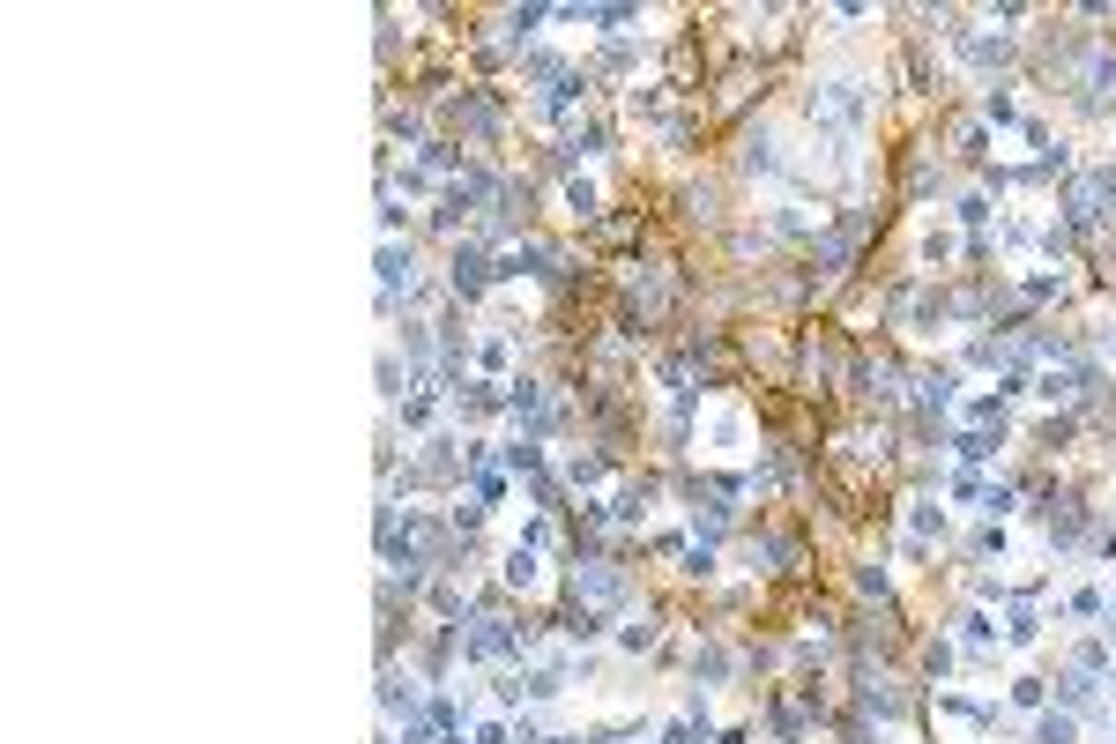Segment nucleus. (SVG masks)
Returning <instances> with one entry per match:
<instances>
[{
  "label": "nucleus",
  "mask_w": 1116,
  "mask_h": 744,
  "mask_svg": "<svg viewBox=\"0 0 1116 744\" xmlns=\"http://www.w3.org/2000/svg\"><path fill=\"white\" fill-rule=\"evenodd\" d=\"M1057 700H1065V715H1094V670L1072 662V670L1057 677Z\"/></svg>",
  "instance_id": "6e6552de"
},
{
  "label": "nucleus",
  "mask_w": 1116,
  "mask_h": 744,
  "mask_svg": "<svg viewBox=\"0 0 1116 744\" xmlns=\"http://www.w3.org/2000/svg\"><path fill=\"white\" fill-rule=\"evenodd\" d=\"M656 625H662V611H633V619H625L611 640H619L625 656H640V648H656Z\"/></svg>",
  "instance_id": "9d476101"
},
{
  "label": "nucleus",
  "mask_w": 1116,
  "mask_h": 744,
  "mask_svg": "<svg viewBox=\"0 0 1116 744\" xmlns=\"http://www.w3.org/2000/svg\"><path fill=\"white\" fill-rule=\"evenodd\" d=\"M730 171H737V179H752V171H789V157L775 149V127H767V120H752V127L737 134V157H730Z\"/></svg>",
  "instance_id": "39448f33"
},
{
  "label": "nucleus",
  "mask_w": 1116,
  "mask_h": 744,
  "mask_svg": "<svg viewBox=\"0 0 1116 744\" xmlns=\"http://www.w3.org/2000/svg\"><path fill=\"white\" fill-rule=\"evenodd\" d=\"M380 715H387V722H395V715H403V722H410V715H424L417 677H410V670H395V662H380Z\"/></svg>",
  "instance_id": "423d86ee"
},
{
  "label": "nucleus",
  "mask_w": 1116,
  "mask_h": 744,
  "mask_svg": "<svg viewBox=\"0 0 1116 744\" xmlns=\"http://www.w3.org/2000/svg\"><path fill=\"white\" fill-rule=\"evenodd\" d=\"M677 224L693 231V239H730V187H722V171H700V179H685L677 187Z\"/></svg>",
  "instance_id": "f257e3e1"
},
{
  "label": "nucleus",
  "mask_w": 1116,
  "mask_h": 744,
  "mask_svg": "<svg viewBox=\"0 0 1116 744\" xmlns=\"http://www.w3.org/2000/svg\"><path fill=\"white\" fill-rule=\"evenodd\" d=\"M856 596L878 603V611H893V574H886L878 559H856Z\"/></svg>",
  "instance_id": "0eeeda50"
},
{
  "label": "nucleus",
  "mask_w": 1116,
  "mask_h": 744,
  "mask_svg": "<svg viewBox=\"0 0 1116 744\" xmlns=\"http://www.w3.org/2000/svg\"><path fill=\"white\" fill-rule=\"evenodd\" d=\"M380 231L395 239V231H410V208L395 202V187H380Z\"/></svg>",
  "instance_id": "f8f14e48"
},
{
  "label": "nucleus",
  "mask_w": 1116,
  "mask_h": 744,
  "mask_svg": "<svg viewBox=\"0 0 1116 744\" xmlns=\"http://www.w3.org/2000/svg\"><path fill=\"white\" fill-rule=\"evenodd\" d=\"M440 284H447V298H455V305H477V298L499 284V276H492V253L477 247V239H469V247H447V276H440Z\"/></svg>",
  "instance_id": "20e7f679"
},
{
  "label": "nucleus",
  "mask_w": 1116,
  "mask_h": 744,
  "mask_svg": "<svg viewBox=\"0 0 1116 744\" xmlns=\"http://www.w3.org/2000/svg\"><path fill=\"white\" fill-rule=\"evenodd\" d=\"M997 440H1005V432H960L952 447H960L968 461H991V447H997Z\"/></svg>",
  "instance_id": "ddd939ff"
},
{
  "label": "nucleus",
  "mask_w": 1116,
  "mask_h": 744,
  "mask_svg": "<svg viewBox=\"0 0 1116 744\" xmlns=\"http://www.w3.org/2000/svg\"><path fill=\"white\" fill-rule=\"evenodd\" d=\"M849 707H856L864 722H901V715L915 707V693H909V677H893V670H856Z\"/></svg>",
  "instance_id": "7ed1b4c3"
},
{
  "label": "nucleus",
  "mask_w": 1116,
  "mask_h": 744,
  "mask_svg": "<svg viewBox=\"0 0 1116 744\" xmlns=\"http://www.w3.org/2000/svg\"><path fill=\"white\" fill-rule=\"evenodd\" d=\"M380 395H387V403L403 395V372H395V350H380Z\"/></svg>",
  "instance_id": "2eb2a0df"
},
{
  "label": "nucleus",
  "mask_w": 1116,
  "mask_h": 744,
  "mask_svg": "<svg viewBox=\"0 0 1116 744\" xmlns=\"http://www.w3.org/2000/svg\"><path fill=\"white\" fill-rule=\"evenodd\" d=\"M952 216H960V224H991V202H983V194H960Z\"/></svg>",
  "instance_id": "4468645a"
},
{
  "label": "nucleus",
  "mask_w": 1116,
  "mask_h": 744,
  "mask_svg": "<svg viewBox=\"0 0 1116 744\" xmlns=\"http://www.w3.org/2000/svg\"><path fill=\"white\" fill-rule=\"evenodd\" d=\"M499 588H506V596L537 588V551H529V543H514V551H506V566H499Z\"/></svg>",
  "instance_id": "1a4fd4ad"
},
{
  "label": "nucleus",
  "mask_w": 1116,
  "mask_h": 744,
  "mask_svg": "<svg viewBox=\"0 0 1116 744\" xmlns=\"http://www.w3.org/2000/svg\"><path fill=\"white\" fill-rule=\"evenodd\" d=\"M1034 633H1042V619H1034V611H1012V640H1020V648H1028Z\"/></svg>",
  "instance_id": "dca6fc26"
},
{
  "label": "nucleus",
  "mask_w": 1116,
  "mask_h": 744,
  "mask_svg": "<svg viewBox=\"0 0 1116 744\" xmlns=\"http://www.w3.org/2000/svg\"><path fill=\"white\" fill-rule=\"evenodd\" d=\"M1094 551H1102V559H1116V529H1102V543H1094Z\"/></svg>",
  "instance_id": "f3484780"
},
{
  "label": "nucleus",
  "mask_w": 1116,
  "mask_h": 744,
  "mask_svg": "<svg viewBox=\"0 0 1116 744\" xmlns=\"http://www.w3.org/2000/svg\"><path fill=\"white\" fill-rule=\"evenodd\" d=\"M849 372H856V350H849V335L841 328H812L804 335V395H833V387H849Z\"/></svg>",
  "instance_id": "f03ea898"
},
{
  "label": "nucleus",
  "mask_w": 1116,
  "mask_h": 744,
  "mask_svg": "<svg viewBox=\"0 0 1116 744\" xmlns=\"http://www.w3.org/2000/svg\"><path fill=\"white\" fill-rule=\"evenodd\" d=\"M1102 633H1109V640H1116V603H1109V611H1102Z\"/></svg>",
  "instance_id": "a211bd4d"
},
{
  "label": "nucleus",
  "mask_w": 1116,
  "mask_h": 744,
  "mask_svg": "<svg viewBox=\"0 0 1116 744\" xmlns=\"http://www.w3.org/2000/svg\"><path fill=\"white\" fill-rule=\"evenodd\" d=\"M1072 737H1079V722H1072V715H1042L1028 744H1072Z\"/></svg>",
  "instance_id": "9b49d317"
}]
</instances>
